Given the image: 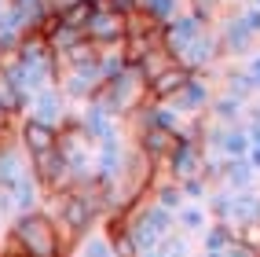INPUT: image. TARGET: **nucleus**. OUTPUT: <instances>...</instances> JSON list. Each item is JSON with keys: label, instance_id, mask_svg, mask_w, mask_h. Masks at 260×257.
Here are the masks:
<instances>
[{"label": "nucleus", "instance_id": "nucleus-1", "mask_svg": "<svg viewBox=\"0 0 260 257\" xmlns=\"http://www.w3.org/2000/svg\"><path fill=\"white\" fill-rule=\"evenodd\" d=\"M8 253H15V257H66L70 246L62 243L55 220L44 210H29V213L15 217V224L8 232Z\"/></svg>", "mask_w": 260, "mask_h": 257}, {"label": "nucleus", "instance_id": "nucleus-2", "mask_svg": "<svg viewBox=\"0 0 260 257\" xmlns=\"http://www.w3.org/2000/svg\"><path fill=\"white\" fill-rule=\"evenodd\" d=\"M92 99H95L107 114H114L117 122H125V118L147 99V81H143V74L128 63L121 74H114V77L103 81V84H99V92H95Z\"/></svg>", "mask_w": 260, "mask_h": 257}, {"label": "nucleus", "instance_id": "nucleus-3", "mask_svg": "<svg viewBox=\"0 0 260 257\" xmlns=\"http://www.w3.org/2000/svg\"><path fill=\"white\" fill-rule=\"evenodd\" d=\"M125 37H128V15L110 8L107 0L92 4L88 19H84V41H92L95 48H114V44H125Z\"/></svg>", "mask_w": 260, "mask_h": 257}, {"label": "nucleus", "instance_id": "nucleus-4", "mask_svg": "<svg viewBox=\"0 0 260 257\" xmlns=\"http://www.w3.org/2000/svg\"><path fill=\"white\" fill-rule=\"evenodd\" d=\"M202 162H205L202 140H198V136H180L176 147L169 151V158L161 165H165V177H172L176 184H183V180H190V177L202 173Z\"/></svg>", "mask_w": 260, "mask_h": 257}, {"label": "nucleus", "instance_id": "nucleus-5", "mask_svg": "<svg viewBox=\"0 0 260 257\" xmlns=\"http://www.w3.org/2000/svg\"><path fill=\"white\" fill-rule=\"evenodd\" d=\"M213 96H216V89H213L209 77H205V74H190V81L169 99V107H176L183 118H202L205 110H209Z\"/></svg>", "mask_w": 260, "mask_h": 257}, {"label": "nucleus", "instance_id": "nucleus-6", "mask_svg": "<svg viewBox=\"0 0 260 257\" xmlns=\"http://www.w3.org/2000/svg\"><path fill=\"white\" fill-rule=\"evenodd\" d=\"M220 33V48H223V59H235V55H249L256 37L249 33V26L238 19V11H223L220 19L213 22Z\"/></svg>", "mask_w": 260, "mask_h": 257}, {"label": "nucleus", "instance_id": "nucleus-7", "mask_svg": "<svg viewBox=\"0 0 260 257\" xmlns=\"http://www.w3.org/2000/svg\"><path fill=\"white\" fill-rule=\"evenodd\" d=\"M19 147L26 151V158H37V154H48L59 147V125H48V122H37V118H19Z\"/></svg>", "mask_w": 260, "mask_h": 257}, {"label": "nucleus", "instance_id": "nucleus-8", "mask_svg": "<svg viewBox=\"0 0 260 257\" xmlns=\"http://www.w3.org/2000/svg\"><path fill=\"white\" fill-rule=\"evenodd\" d=\"M26 114L29 118H37V122H48V125H66L70 122V114H66V96L59 84H44V89H37L29 96L26 103Z\"/></svg>", "mask_w": 260, "mask_h": 257}, {"label": "nucleus", "instance_id": "nucleus-9", "mask_svg": "<svg viewBox=\"0 0 260 257\" xmlns=\"http://www.w3.org/2000/svg\"><path fill=\"white\" fill-rule=\"evenodd\" d=\"M74 122L81 125V132L88 136L92 144H103V140H114V136H121L117 118H114V114H107L95 99H88V107H84V110L74 118Z\"/></svg>", "mask_w": 260, "mask_h": 257}, {"label": "nucleus", "instance_id": "nucleus-10", "mask_svg": "<svg viewBox=\"0 0 260 257\" xmlns=\"http://www.w3.org/2000/svg\"><path fill=\"white\" fill-rule=\"evenodd\" d=\"M4 15L19 26L22 33H41L48 15V0H4Z\"/></svg>", "mask_w": 260, "mask_h": 257}, {"label": "nucleus", "instance_id": "nucleus-11", "mask_svg": "<svg viewBox=\"0 0 260 257\" xmlns=\"http://www.w3.org/2000/svg\"><path fill=\"white\" fill-rule=\"evenodd\" d=\"M176 140H180V136H176V132H169V129H161V125H150V129H143V132H136V136H132V144L140 147L150 162H158V165L169 158V151L176 147Z\"/></svg>", "mask_w": 260, "mask_h": 257}, {"label": "nucleus", "instance_id": "nucleus-12", "mask_svg": "<svg viewBox=\"0 0 260 257\" xmlns=\"http://www.w3.org/2000/svg\"><path fill=\"white\" fill-rule=\"evenodd\" d=\"M187 81H190V70H187L183 63H172L169 70H161L158 77L147 84V99H154V103H169Z\"/></svg>", "mask_w": 260, "mask_h": 257}, {"label": "nucleus", "instance_id": "nucleus-13", "mask_svg": "<svg viewBox=\"0 0 260 257\" xmlns=\"http://www.w3.org/2000/svg\"><path fill=\"white\" fill-rule=\"evenodd\" d=\"M26 103H29V96L19 89V81H15V77L4 70V66H0V110L19 122V118L26 114Z\"/></svg>", "mask_w": 260, "mask_h": 257}, {"label": "nucleus", "instance_id": "nucleus-14", "mask_svg": "<svg viewBox=\"0 0 260 257\" xmlns=\"http://www.w3.org/2000/svg\"><path fill=\"white\" fill-rule=\"evenodd\" d=\"M11 206H15V213H29V210H37V198H41V184L37 177H33V169L26 177H19V184L11 187Z\"/></svg>", "mask_w": 260, "mask_h": 257}, {"label": "nucleus", "instance_id": "nucleus-15", "mask_svg": "<svg viewBox=\"0 0 260 257\" xmlns=\"http://www.w3.org/2000/svg\"><path fill=\"white\" fill-rule=\"evenodd\" d=\"M253 177H256V169L246 158H223V169H220L223 187H231V191H246V187L253 184Z\"/></svg>", "mask_w": 260, "mask_h": 257}, {"label": "nucleus", "instance_id": "nucleus-16", "mask_svg": "<svg viewBox=\"0 0 260 257\" xmlns=\"http://www.w3.org/2000/svg\"><path fill=\"white\" fill-rule=\"evenodd\" d=\"M205 114H209L213 122H220V125H238V118L246 114V103L235 99V96H228V92H216Z\"/></svg>", "mask_w": 260, "mask_h": 257}, {"label": "nucleus", "instance_id": "nucleus-17", "mask_svg": "<svg viewBox=\"0 0 260 257\" xmlns=\"http://www.w3.org/2000/svg\"><path fill=\"white\" fill-rule=\"evenodd\" d=\"M172 63H176V59H172V51H169L165 44H158V48H150V51H147V55H140V59H136L132 66H136V70H140V74H143V81L150 84V81H154V77H158L161 70H169V66H172Z\"/></svg>", "mask_w": 260, "mask_h": 257}, {"label": "nucleus", "instance_id": "nucleus-18", "mask_svg": "<svg viewBox=\"0 0 260 257\" xmlns=\"http://www.w3.org/2000/svg\"><path fill=\"white\" fill-rule=\"evenodd\" d=\"M183 8H187L183 0H140V11L147 15L150 22H158V26H169Z\"/></svg>", "mask_w": 260, "mask_h": 257}, {"label": "nucleus", "instance_id": "nucleus-19", "mask_svg": "<svg viewBox=\"0 0 260 257\" xmlns=\"http://www.w3.org/2000/svg\"><path fill=\"white\" fill-rule=\"evenodd\" d=\"M220 92H228L242 103H249L253 99V81L246 74V66H238V70H223V84H220Z\"/></svg>", "mask_w": 260, "mask_h": 257}, {"label": "nucleus", "instance_id": "nucleus-20", "mask_svg": "<svg viewBox=\"0 0 260 257\" xmlns=\"http://www.w3.org/2000/svg\"><path fill=\"white\" fill-rule=\"evenodd\" d=\"M176 224H180L183 232H202V228H205V210H202V206L183 202L180 210H176Z\"/></svg>", "mask_w": 260, "mask_h": 257}, {"label": "nucleus", "instance_id": "nucleus-21", "mask_svg": "<svg viewBox=\"0 0 260 257\" xmlns=\"http://www.w3.org/2000/svg\"><path fill=\"white\" fill-rule=\"evenodd\" d=\"M81 257H114V243L107 235H84L81 239Z\"/></svg>", "mask_w": 260, "mask_h": 257}, {"label": "nucleus", "instance_id": "nucleus-22", "mask_svg": "<svg viewBox=\"0 0 260 257\" xmlns=\"http://www.w3.org/2000/svg\"><path fill=\"white\" fill-rule=\"evenodd\" d=\"M180 187H183V198H187V202H198V198L209 195V180H205L202 173H198V177H190V180H183Z\"/></svg>", "mask_w": 260, "mask_h": 257}, {"label": "nucleus", "instance_id": "nucleus-23", "mask_svg": "<svg viewBox=\"0 0 260 257\" xmlns=\"http://www.w3.org/2000/svg\"><path fill=\"white\" fill-rule=\"evenodd\" d=\"M238 19L246 22V26H249V33H253V37L260 41V8H256V4H246V8H238Z\"/></svg>", "mask_w": 260, "mask_h": 257}, {"label": "nucleus", "instance_id": "nucleus-24", "mask_svg": "<svg viewBox=\"0 0 260 257\" xmlns=\"http://www.w3.org/2000/svg\"><path fill=\"white\" fill-rule=\"evenodd\" d=\"M249 129V154H246V162L260 173V125H246Z\"/></svg>", "mask_w": 260, "mask_h": 257}, {"label": "nucleus", "instance_id": "nucleus-25", "mask_svg": "<svg viewBox=\"0 0 260 257\" xmlns=\"http://www.w3.org/2000/svg\"><path fill=\"white\" fill-rule=\"evenodd\" d=\"M246 74H249V81H253V92H260V51H256V55H249Z\"/></svg>", "mask_w": 260, "mask_h": 257}, {"label": "nucleus", "instance_id": "nucleus-26", "mask_svg": "<svg viewBox=\"0 0 260 257\" xmlns=\"http://www.w3.org/2000/svg\"><path fill=\"white\" fill-rule=\"evenodd\" d=\"M110 8H117V11H125V15H132V11H140V0H107Z\"/></svg>", "mask_w": 260, "mask_h": 257}, {"label": "nucleus", "instance_id": "nucleus-27", "mask_svg": "<svg viewBox=\"0 0 260 257\" xmlns=\"http://www.w3.org/2000/svg\"><path fill=\"white\" fill-rule=\"evenodd\" d=\"M8 125H15V118H8L4 110H0V129H8Z\"/></svg>", "mask_w": 260, "mask_h": 257}, {"label": "nucleus", "instance_id": "nucleus-28", "mask_svg": "<svg viewBox=\"0 0 260 257\" xmlns=\"http://www.w3.org/2000/svg\"><path fill=\"white\" fill-rule=\"evenodd\" d=\"M198 4H213V8H220V4H216V0H198Z\"/></svg>", "mask_w": 260, "mask_h": 257}, {"label": "nucleus", "instance_id": "nucleus-29", "mask_svg": "<svg viewBox=\"0 0 260 257\" xmlns=\"http://www.w3.org/2000/svg\"><path fill=\"white\" fill-rule=\"evenodd\" d=\"M0 55H4V48H0Z\"/></svg>", "mask_w": 260, "mask_h": 257}]
</instances>
